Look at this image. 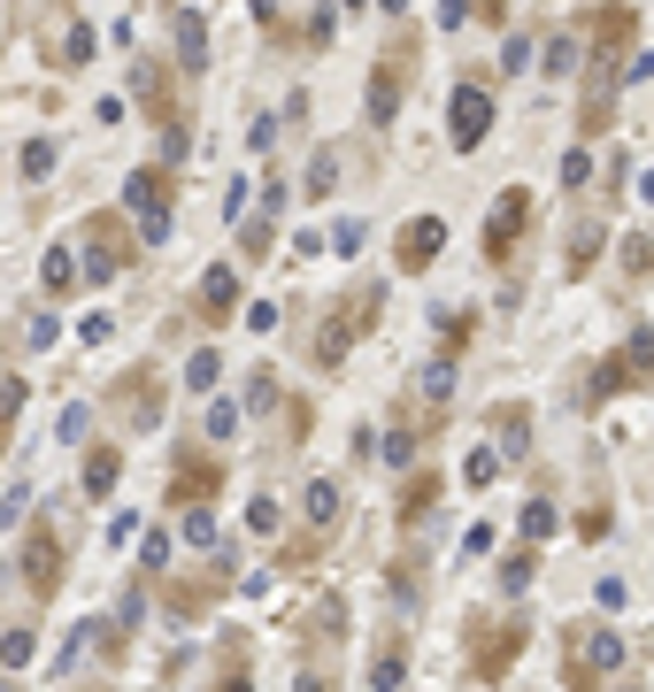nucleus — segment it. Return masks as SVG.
Segmentation results:
<instances>
[{
    "label": "nucleus",
    "instance_id": "nucleus-46",
    "mask_svg": "<svg viewBox=\"0 0 654 692\" xmlns=\"http://www.w3.org/2000/svg\"><path fill=\"white\" fill-rule=\"evenodd\" d=\"M54 331H62V323H54V308H39V316L24 323V346H54Z\"/></svg>",
    "mask_w": 654,
    "mask_h": 692
},
{
    "label": "nucleus",
    "instance_id": "nucleus-49",
    "mask_svg": "<svg viewBox=\"0 0 654 692\" xmlns=\"http://www.w3.org/2000/svg\"><path fill=\"white\" fill-rule=\"evenodd\" d=\"M86 431H93V408H69V415H62V447H77Z\"/></svg>",
    "mask_w": 654,
    "mask_h": 692
},
{
    "label": "nucleus",
    "instance_id": "nucleus-30",
    "mask_svg": "<svg viewBox=\"0 0 654 692\" xmlns=\"http://www.w3.org/2000/svg\"><path fill=\"white\" fill-rule=\"evenodd\" d=\"M377 462H393V470H408V462H416V431H408V408L393 415V431H385V454Z\"/></svg>",
    "mask_w": 654,
    "mask_h": 692
},
{
    "label": "nucleus",
    "instance_id": "nucleus-8",
    "mask_svg": "<svg viewBox=\"0 0 654 692\" xmlns=\"http://www.w3.org/2000/svg\"><path fill=\"white\" fill-rule=\"evenodd\" d=\"M485 131H493V93H485V77L470 69V77L454 85V101H447V146H454V154H477Z\"/></svg>",
    "mask_w": 654,
    "mask_h": 692
},
{
    "label": "nucleus",
    "instance_id": "nucleus-57",
    "mask_svg": "<svg viewBox=\"0 0 654 692\" xmlns=\"http://www.w3.org/2000/svg\"><path fill=\"white\" fill-rule=\"evenodd\" d=\"M293 692H332V677H316V669H308V677H300Z\"/></svg>",
    "mask_w": 654,
    "mask_h": 692
},
{
    "label": "nucleus",
    "instance_id": "nucleus-23",
    "mask_svg": "<svg viewBox=\"0 0 654 692\" xmlns=\"http://www.w3.org/2000/svg\"><path fill=\"white\" fill-rule=\"evenodd\" d=\"M116 485H124V454L116 447H93L86 454V500H108Z\"/></svg>",
    "mask_w": 654,
    "mask_h": 692
},
{
    "label": "nucleus",
    "instance_id": "nucleus-10",
    "mask_svg": "<svg viewBox=\"0 0 654 692\" xmlns=\"http://www.w3.org/2000/svg\"><path fill=\"white\" fill-rule=\"evenodd\" d=\"M654 377V331H624V346L608 362H593V400H616V393H631V385H646Z\"/></svg>",
    "mask_w": 654,
    "mask_h": 692
},
{
    "label": "nucleus",
    "instance_id": "nucleus-20",
    "mask_svg": "<svg viewBox=\"0 0 654 692\" xmlns=\"http://www.w3.org/2000/svg\"><path fill=\"white\" fill-rule=\"evenodd\" d=\"M493 423H501V462H509V470H516V462H531V408H516V400H509Z\"/></svg>",
    "mask_w": 654,
    "mask_h": 692
},
{
    "label": "nucleus",
    "instance_id": "nucleus-37",
    "mask_svg": "<svg viewBox=\"0 0 654 692\" xmlns=\"http://www.w3.org/2000/svg\"><path fill=\"white\" fill-rule=\"evenodd\" d=\"M170 569V531H146L139 539V577H162Z\"/></svg>",
    "mask_w": 654,
    "mask_h": 692
},
{
    "label": "nucleus",
    "instance_id": "nucleus-19",
    "mask_svg": "<svg viewBox=\"0 0 654 692\" xmlns=\"http://www.w3.org/2000/svg\"><path fill=\"white\" fill-rule=\"evenodd\" d=\"M408 684V639H377L370 654V692H400Z\"/></svg>",
    "mask_w": 654,
    "mask_h": 692
},
{
    "label": "nucleus",
    "instance_id": "nucleus-44",
    "mask_svg": "<svg viewBox=\"0 0 654 692\" xmlns=\"http://www.w3.org/2000/svg\"><path fill=\"white\" fill-rule=\"evenodd\" d=\"M47 169H54V146H47V139H31V146H24V178L39 185V178H47Z\"/></svg>",
    "mask_w": 654,
    "mask_h": 692
},
{
    "label": "nucleus",
    "instance_id": "nucleus-35",
    "mask_svg": "<svg viewBox=\"0 0 654 692\" xmlns=\"http://www.w3.org/2000/svg\"><path fill=\"white\" fill-rule=\"evenodd\" d=\"M216 377H223V355H216V346H201V355L185 362V393H216Z\"/></svg>",
    "mask_w": 654,
    "mask_h": 692
},
{
    "label": "nucleus",
    "instance_id": "nucleus-12",
    "mask_svg": "<svg viewBox=\"0 0 654 692\" xmlns=\"http://www.w3.org/2000/svg\"><path fill=\"white\" fill-rule=\"evenodd\" d=\"M108 408H116L124 431H154L162 415H170V400H162V377H154V370H124L116 393H108Z\"/></svg>",
    "mask_w": 654,
    "mask_h": 692
},
{
    "label": "nucleus",
    "instance_id": "nucleus-55",
    "mask_svg": "<svg viewBox=\"0 0 654 692\" xmlns=\"http://www.w3.org/2000/svg\"><path fill=\"white\" fill-rule=\"evenodd\" d=\"M624 77H631V85H646V77H654V54H631V69H624Z\"/></svg>",
    "mask_w": 654,
    "mask_h": 692
},
{
    "label": "nucleus",
    "instance_id": "nucleus-31",
    "mask_svg": "<svg viewBox=\"0 0 654 692\" xmlns=\"http://www.w3.org/2000/svg\"><path fill=\"white\" fill-rule=\"evenodd\" d=\"M278 408H285L278 370H255V377H247V415H278Z\"/></svg>",
    "mask_w": 654,
    "mask_h": 692
},
{
    "label": "nucleus",
    "instance_id": "nucleus-1",
    "mask_svg": "<svg viewBox=\"0 0 654 692\" xmlns=\"http://www.w3.org/2000/svg\"><path fill=\"white\" fill-rule=\"evenodd\" d=\"M624 669V631L616 624H569L562 631V692H601V677Z\"/></svg>",
    "mask_w": 654,
    "mask_h": 692
},
{
    "label": "nucleus",
    "instance_id": "nucleus-59",
    "mask_svg": "<svg viewBox=\"0 0 654 692\" xmlns=\"http://www.w3.org/2000/svg\"><path fill=\"white\" fill-rule=\"evenodd\" d=\"M339 9H355V16H362V9H370V0H339Z\"/></svg>",
    "mask_w": 654,
    "mask_h": 692
},
{
    "label": "nucleus",
    "instance_id": "nucleus-26",
    "mask_svg": "<svg viewBox=\"0 0 654 692\" xmlns=\"http://www.w3.org/2000/svg\"><path fill=\"white\" fill-rule=\"evenodd\" d=\"M93 47H101V31H93V24H69V31H62V47H54V62H62V69H86V62H93Z\"/></svg>",
    "mask_w": 654,
    "mask_h": 692
},
{
    "label": "nucleus",
    "instance_id": "nucleus-32",
    "mask_svg": "<svg viewBox=\"0 0 654 692\" xmlns=\"http://www.w3.org/2000/svg\"><path fill=\"white\" fill-rule=\"evenodd\" d=\"M554 524H562V515H554V500H547V492H531V500H524V539L539 547V539H554Z\"/></svg>",
    "mask_w": 654,
    "mask_h": 692
},
{
    "label": "nucleus",
    "instance_id": "nucleus-16",
    "mask_svg": "<svg viewBox=\"0 0 654 692\" xmlns=\"http://www.w3.org/2000/svg\"><path fill=\"white\" fill-rule=\"evenodd\" d=\"M239 300H247V278H239L231 262H216V270L201 278V293H193V308H201V323H216V331L231 323V308H239Z\"/></svg>",
    "mask_w": 654,
    "mask_h": 692
},
{
    "label": "nucleus",
    "instance_id": "nucleus-11",
    "mask_svg": "<svg viewBox=\"0 0 654 692\" xmlns=\"http://www.w3.org/2000/svg\"><path fill=\"white\" fill-rule=\"evenodd\" d=\"M586 24V54H593V69H616V54L639 39V9L631 0H608V9H593V16H578Z\"/></svg>",
    "mask_w": 654,
    "mask_h": 692
},
{
    "label": "nucleus",
    "instance_id": "nucleus-5",
    "mask_svg": "<svg viewBox=\"0 0 654 692\" xmlns=\"http://www.w3.org/2000/svg\"><path fill=\"white\" fill-rule=\"evenodd\" d=\"M170 201H178V185H170V169H162V162H146V169H131V178H124V208L139 216V239H146V246L170 239Z\"/></svg>",
    "mask_w": 654,
    "mask_h": 692
},
{
    "label": "nucleus",
    "instance_id": "nucleus-14",
    "mask_svg": "<svg viewBox=\"0 0 654 692\" xmlns=\"http://www.w3.org/2000/svg\"><path fill=\"white\" fill-rule=\"evenodd\" d=\"M62 569H69L62 531L31 524V531H24V592H31V600H54V592H62Z\"/></svg>",
    "mask_w": 654,
    "mask_h": 692
},
{
    "label": "nucleus",
    "instance_id": "nucleus-51",
    "mask_svg": "<svg viewBox=\"0 0 654 692\" xmlns=\"http://www.w3.org/2000/svg\"><path fill=\"white\" fill-rule=\"evenodd\" d=\"M332 246H339V254H362V223H355V216H347V223H332Z\"/></svg>",
    "mask_w": 654,
    "mask_h": 692
},
{
    "label": "nucleus",
    "instance_id": "nucleus-2",
    "mask_svg": "<svg viewBox=\"0 0 654 692\" xmlns=\"http://www.w3.org/2000/svg\"><path fill=\"white\" fill-rule=\"evenodd\" d=\"M462 639H470V669H477V684H501V677L516 669L531 624H524V616H470Z\"/></svg>",
    "mask_w": 654,
    "mask_h": 692
},
{
    "label": "nucleus",
    "instance_id": "nucleus-41",
    "mask_svg": "<svg viewBox=\"0 0 654 692\" xmlns=\"http://www.w3.org/2000/svg\"><path fill=\"white\" fill-rule=\"evenodd\" d=\"M24 508H31V485H9V500H0V531H16Z\"/></svg>",
    "mask_w": 654,
    "mask_h": 692
},
{
    "label": "nucleus",
    "instance_id": "nucleus-25",
    "mask_svg": "<svg viewBox=\"0 0 654 692\" xmlns=\"http://www.w3.org/2000/svg\"><path fill=\"white\" fill-rule=\"evenodd\" d=\"M432 508H439V477H432V470H416V477L400 485V524H424Z\"/></svg>",
    "mask_w": 654,
    "mask_h": 692
},
{
    "label": "nucleus",
    "instance_id": "nucleus-24",
    "mask_svg": "<svg viewBox=\"0 0 654 692\" xmlns=\"http://www.w3.org/2000/svg\"><path fill=\"white\" fill-rule=\"evenodd\" d=\"M77 278H86V270H77V254H69V246H47V262H39V285H47V300L77 293Z\"/></svg>",
    "mask_w": 654,
    "mask_h": 692
},
{
    "label": "nucleus",
    "instance_id": "nucleus-18",
    "mask_svg": "<svg viewBox=\"0 0 654 692\" xmlns=\"http://www.w3.org/2000/svg\"><path fill=\"white\" fill-rule=\"evenodd\" d=\"M300 515H308V531H316V539H332V531H339V485H332V477H308Z\"/></svg>",
    "mask_w": 654,
    "mask_h": 692
},
{
    "label": "nucleus",
    "instance_id": "nucleus-33",
    "mask_svg": "<svg viewBox=\"0 0 654 692\" xmlns=\"http://www.w3.org/2000/svg\"><path fill=\"white\" fill-rule=\"evenodd\" d=\"M31 654H39V639H31L24 624H16V631H0V669H9V677H16V669H31Z\"/></svg>",
    "mask_w": 654,
    "mask_h": 692
},
{
    "label": "nucleus",
    "instance_id": "nucleus-50",
    "mask_svg": "<svg viewBox=\"0 0 654 692\" xmlns=\"http://www.w3.org/2000/svg\"><path fill=\"white\" fill-rule=\"evenodd\" d=\"M255 16H262L270 39H285V0H255Z\"/></svg>",
    "mask_w": 654,
    "mask_h": 692
},
{
    "label": "nucleus",
    "instance_id": "nucleus-21",
    "mask_svg": "<svg viewBox=\"0 0 654 692\" xmlns=\"http://www.w3.org/2000/svg\"><path fill=\"white\" fill-rule=\"evenodd\" d=\"M578 54H586V31H578V24L554 31V39H547V54H539V77H554V85H562L569 69H578Z\"/></svg>",
    "mask_w": 654,
    "mask_h": 692
},
{
    "label": "nucleus",
    "instance_id": "nucleus-43",
    "mask_svg": "<svg viewBox=\"0 0 654 692\" xmlns=\"http://www.w3.org/2000/svg\"><path fill=\"white\" fill-rule=\"evenodd\" d=\"M185 539H193V547H216V515H208V508H185Z\"/></svg>",
    "mask_w": 654,
    "mask_h": 692
},
{
    "label": "nucleus",
    "instance_id": "nucleus-54",
    "mask_svg": "<svg viewBox=\"0 0 654 692\" xmlns=\"http://www.w3.org/2000/svg\"><path fill=\"white\" fill-rule=\"evenodd\" d=\"M439 24H447V31H462V24H470V0H439Z\"/></svg>",
    "mask_w": 654,
    "mask_h": 692
},
{
    "label": "nucleus",
    "instance_id": "nucleus-62",
    "mask_svg": "<svg viewBox=\"0 0 654 692\" xmlns=\"http://www.w3.org/2000/svg\"><path fill=\"white\" fill-rule=\"evenodd\" d=\"M624 692H639V684H624Z\"/></svg>",
    "mask_w": 654,
    "mask_h": 692
},
{
    "label": "nucleus",
    "instance_id": "nucleus-15",
    "mask_svg": "<svg viewBox=\"0 0 654 692\" xmlns=\"http://www.w3.org/2000/svg\"><path fill=\"white\" fill-rule=\"evenodd\" d=\"M439 254H447V216H408L393 231V262L400 270H432Z\"/></svg>",
    "mask_w": 654,
    "mask_h": 692
},
{
    "label": "nucleus",
    "instance_id": "nucleus-28",
    "mask_svg": "<svg viewBox=\"0 0 654 692\" xmlns=\"http://www.w3.org/2000/svg\"><path fill=\"white\" fill-rule=\"evenodd\" d=\"M416 385H424V400H432V408H447V400H454V355H432Z\"/></svg>",
    "mask_w": 654,
    "mask_h": 692
},
{
    "label": "nucleus",
    "instance_id": "nucleus-40",
    "mask_svg": "<svg viewBox=\"0 0 654 692\" xmlns=\"http://www.w3.org/2000/svg\"><path fill=\"white\" fill-rule=\"evenodd\" d=\"M278 524H285V515H278V500L262 492V500L247 508V531H255V539H278Z\"/></svg>",
    "mask_w": 654,
    "mask_h": 692
},
{
    "label": "nucleus",
    "instance_id": "nucleus-3",
    "mask_svg": "<svg viewBox=\"0 0 654 692\" xmlns=\"http://www.w3.org/2000/svg\"><path fill=\"white\" fill-rule=\"evenodd\" d=\"M408 69H416V31H393V47H385L377 69H370V93H362V116H370L377 131H393V116H400V101H408Z\"/></svg>",
    "mask_w": 654,
    "mask_h": 692
},
{
    "label": "nucleus",
    "instance_id": "nucleus-47",
    "mask_svg": "<svg viewBox=\"0 0 654 692\" xmlns=\"http://www.w3.org/2000/svg\"><path fill=\"white\" fill-rule=\"evenodd\" d=\"M608 524H616V515H608V500H593V508L578 515V531H586V539H608Z\"/></svg>",
    "mask_w": 654,
    "mask_h": 692
},
{
    "label": "nucleus",
    "instance_id": "nucleus-38",
    "mask_svg": "<svg viewBox=\"0 0 654 692\" xmlns=\"http://www.w3.org/2000/svg\"><path fill=\"white\" fill-rule=\"evenodd\" d=\"M531 569H539V554H531V547H516V554L501 562V592H524V585H531Z\"/></svg>",
    "mask_w": 654,
    "mask_h": 692
},
{
    "label": "nucleus",
    "instance_id": "nucleus-6",
    "mask_svg": "<svg viewBox=\"0 0 654 692\" xmlns=\"http://www.w3.org/2000/svg\"><path fill=\"white\" fill-rule=\"evenodd\" d=\"M139 246H146V239H131L116 208H93V216H86V278H93V285H108V278H124Z\"/></svg>",
    "mask_w": 654,
    "mask_h": 692
},
{
    "label": "nucleus",
    "instance_id": "nucleus-52",
    "mask_svg": "<svg viewBox=\"0 0 654 692\" xmlns=\"http://www.w3.org/2000/svg\"><path fill=\"white\" fill-rule=\"evenodd\" d=\"M462 554H470V562H477V554H493V531H485V524H470V531H462Z\"/></svg>",
    "mask_w": 654,
    "mask_h": 692
},
{
    "label": "nucleus",
    "instance_id": "nucleus-36",
    "mask_svg": "<svg viewBox=\"0 0 654 692\" xmlns=\"http://www.w3.org/2000/svg\"><path fill=\"white\" fill-rule=\"evenodd\" d=\"M593 185V146H569L562 154V193H586Z\"/></svg>",
    "mask_w": 654,
    "mask_h": 692
},
{
    "label": "nucleus",
    "instance_id": "nucleus-48",
    "mask_svg": "<svg viewBox=\"0 0 654 692\" xmlns=\"http://www.w3.org/2000/svg\"><path fill=\"white\" fill-rule=\"evenodd\" d=\"M108 331H116V323H108V308H93L86 323H77V338H86V346H108Z\"/></svg>",
    "mask_w": 654,
    "mask_h": 692
},
{
    "label": "nucleus",
    "instance_id": "nucleus-7",
    "mask_svg": "<svg viewBox=\"0 0 654 692\" xmlns=\"http://www.w3.org/2000/svg\"><path fill=\"white\" fill-rule=\"evenodd\" d=\"M231 577H239V562H231V554H216L208 569H193V577H170V585H162V608H170L178 624H193V616H208L216 600L231 592Z\"/></svg>",
    "mask_w": 654,
    "mask_h": 692
},
{
    "label": "nucleus",
    "instance_id": "nucleus-9",
    "mask_svg": "<svg viewBox=\"0 0 654 692\" xmlns=\"http://www.w3.org/2000/svg\"><path fill=\"white\" fill-rule=\"evenodd\" d=\"M223 477H231V462H223V454L185 447V454L170 462V508H178V515H185V508H208V500L223 492Z\"/></svg>",
    "mask_w": 654,
    "mask_h": 692
},
{
    "label": "nucleus",
    "instance_id": "nucleus-58",
    "mask_svg": "<svg viewBox=\"0 0 654 692\" xmlns=\"http://www.w3.org/2000/svg\"><path fill=\"white\" fill-rule=\"evenodd\" d=\"M377 9H385V16H408V0H377Z\"/></svg>",
    "mask_w": 654,
    "mask_h": 692
},
{
    "label": "nucleus",
    "instance_id": "nucleus-56",
    "mask_svg": "<svg viewBox=\"0 0 654 692\" xmlns=\"http://www.w3.org/2000/svg\"><path fill=\"white\" fill-rule=\"evenodd\" d=\"M223 692H255V677L247 669H223Z\"/></svg>",
    "mask_w": 654,
    "mask_h": 692
},
{
    "label": "nucleus",
    "instance_id": "nucleus-39",
    "mask_svg": "<svg viewBox=\"0 0 654 692\" xmlns=\"http://www.w3.org/2000/svg\"><path fill=\"white\" fill-rule=\"evenodd\" d=\"M501 470H509V462H501V454H493V447H477V454H470V462H462V477H470V485H477V492H485V485H493V477H501Z\"/></svg>",
    "mask_w": 654,
    "mask_h": 692
},
{
    "label": "nucleus",
    "instance_id": "nucleus-27",
    "mask_svg": "<svg viewBox=\"0 0 654 692\" xmlns=\"http://www.w3.org/2000/svg\"><path fill=\"white\" fill-rule=\"evenodd\" d=\"M24 393H31V385H24L16 370H0V454H9V431H16V415H24Z\"/></svg>",
    "mask_w": 654,
    "mask_h": 692
},
{
    "label": "nucleus",
    "instance_id": "nucleus-22",
    "mask_svg": "<svg viewBox=\"0 0 654 692\" xmlns=\"http://www.w3.org/2000/svg\"><path fill=\"white\" fill-rule=\"evenodd\" d=\"M601 239H608V231H601V216H593V208H586L578 223H569V278H586V270H593Z\"/></svg>",
    "mask_w": 654,
    "mask_h": 692
},
{
    "label": "nucleus",
    "instance_id": "nucleus-61",
    "mask_svg": "<svg viewBox=\"0 0 654 692\" xmlns=\"http://www.w3.org/2000/svg\"><path fill=\"white\" fill-rule=\"evenodd\" d=\"M0 16H9V0H0Z\"/></svg>",
    "mask_w": 654,
    "mask_h": 692
},
{
    "label": "nucleus",
    "instance_id": "nucleus-34",
    "mask_svg": "<svg viewBox=\"0 0 654 692\" xmlns=\"http://www.w3.org/2000/svg\"><path fill=\"white\" fill-rule=\"evenodd\" d=\"M470 338H477V316H439V355H470Z\"/></svg>",
    "mask_w": 654,
    "mask_h": 692
},
{
    "label": "nucleus",
    "instance_id": "nucleus-17",
    "mask_svg": "<svg viewBox=\"0 0 654 692\" xmlns=\"http://www.w3.org/2000/svg\"><path fill=\"white\" fill-rule=\"evenodd\" d=\"M170 39H178V77H201L208 69V16L201 9H178L170 16Z\"/></svg>",
    "mask_w": 654,
    "mask_h": 692
},
{
    "label": "nucleus",
    "instance_id": "nucleus-60",
    "mask_svg": "<svg viewBox=\"0 0 654 692\" xmlns=\"http://www.w3.org/2000/svg\"><path fill=\"white\" fill-rule=\"evenodd\" d=\"M0 692H16V684H9V677H0Z\"/></svg>",
    "mask_w": 654,
    "mask_h": 692
},
{
    "label": "nucleus",
    "instance_id": "nucleus-45",
    "mask_svg": "<svg viewBox=\"0 0 654 692\" xmlns=\"http://www.w3.org/2000/svg\"><path fill=\"white\" fill-rule=\"evenodd\" d=\"M231 431H239V408L231 400H208V439H231Z\"/></svg>",
    "mask_w": 654,
    "mask_h": 692
},
{
    "label": "nucleus",
    "instance_id": "nucleus-4",
    "mask_svg": "<svg viewBox=\"0 0 654 692\" xmlns=\"http://www.w3.org/2000/svg\"><path fill=\"white\" fill-rule=\"evenodd\" d=\"M377 300H385V293L362 285V293H339L332 308H323V331H316V362H323V370L347 362V338H362V331L377 323Z\"/></svg>",
    "mask_w": 654,
    "mask_h": 692
},
{
    "label": "nucleus",
    "instance_id": "nucleus-13",
    "mask_svg": "<svg viewBox=\"0 0 654 692\" xmlns=\"http://www.w3.org/2000/svg\"><path fill=\"white\" fill-rule=\"evenodd\" d=\"M524 223H531V193H524V185H509V193L493 201V223H485V262H493V270H509V262H516Z\"/></svg>",
    "mask_w": 654,
    "mask_h": 692
},
{
    "label": "nucleus",
    "instance_id": "nucleus-29",
    "mask_svg": "<svg viewBox=\"0 0 654 692\" xmlns=\"http://www.w3.org/2000/svg\"><path fill=\"white\" fill-rule=\"evenodd\" d=\"M332 185H339V146H316V162H308V201H332Z\"/></svg>",
    "mask_w": 654,
    "mask_h": 692
},
{
    "label": "nucleus",
    "instance_id": "nucleus-42",
    "mask_svg": "<svg viewBox=\"0 0 654 692\" xmlns=\"http://www.w3.org/2000/svg\"><path fill=\"white\" fill-rule=\"evenodd\" d=\"M624 270H631V278L654 270V239H624Z\"/></svg>",
    "mask_w": 654,
    "mask_h": 692
},
{
    "label": "nucleus",
    "instance_id": "nucleus-53",
    "mask_svg": "<svg viewBox=\"0 0 654 692\" xmlns=\"http://www.w3.org/2000/svg\"><path fill=\"white\" fill-rule=\"evenodd\" d=\"M524 62H531V39H524V31H516V39H509V47H501V69H524Z\"/></svg>",
    "mask_w": 654,
    "mask_h": 692
}]
</instances>
